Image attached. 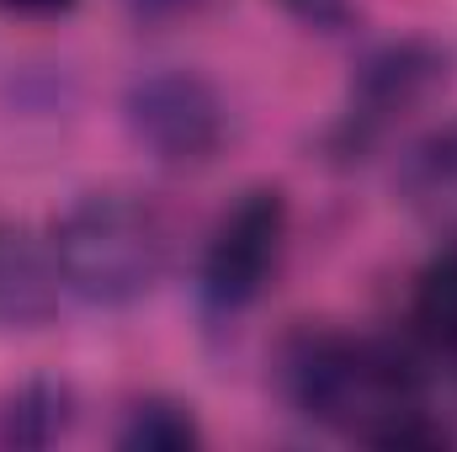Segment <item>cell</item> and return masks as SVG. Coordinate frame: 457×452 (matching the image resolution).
Listing matches in <instances>:
<instances>
[{"label":"cell","mask_w":457,"mask_h":452,"mask_svg":"<svg viewBox=\"0 0 457 452\" xmlns=\"http://www.w3.org/2000/svg\"><path fill=\"white\" fill-rule=\"evenodd\" d=\"M282 394L314 426L378 442L399 415L426 405L420 367L388 340L303 331L282 351Z\"/></svg>","instance_id":"cell-1"},{"label":"cell","mask_w":457,"mask_h":452,"mask_svg":"<svg viewBox=\"0 0 457 452\" xmlns=\"http://www.w3.org/2000/svg\"><path fill=\"white\" fill-rule=\"evenodd\" d=\"M54 266L64 293L91 309H128L154 293L170 266V224L138 192H86L54 224Z\"/></svg>","instance_id":"cell-2"},{"label":"cell","mask_w":457,"mask_h":452,"mask_svg":"<svg viewBox=\"0 0 457 452\" xmlns=\"http://www.w3.org/2000/svg\"><path fill=\"white\" fill-rule=\"evenodd\" d=\"M208 0H128V16L133 21H181V16H197Z\"/></svg>","instance_id":"cell-12"},{"label":"cell","mask_w":457,"mask_h":452,"mask_svg":"<svg viewBox=\"0 0 457 452\" xmlns=\"http://www.w3.org/2000/svg\"><path fill=\"white\" fill-rule=\"evenodd\" d=\"M70 421H75V394H70V383H59V378H32V383H21V389L11 394L0 442H11V448H48V442H59V437L70 431Z\"/></svg>","instance_id":"cell-9"},{"label":"cell","mask_w":457,"mask_h":452,"mask_svg":"<svg viewBox=\"0 0 457 452\" xmlns=\"http://www.w3.org/2000/svg\"><path fill=\"white\" fill-rule=\"evenodd\" d=\"M410 331L431 351L457 356V239L420 266L410 288Z\"/></svg>","instance_id":"cell-8"},{"label":"cell","mask_w":457,"mask_h":452,"mask_svg":"<svg viewBox=\"0 0 457 452\" xmlns=\"http://www.w3.org/2000/svg\"><path fill=\"white\" fill-rule=\"evenodd\" d=\"M399 197L436 229L457 239V122L415 138L399 160Z\"/></svg>","instance_id":"cell-7"},{"label":"cell","mask_w":457,"mask_h":452,"mask_svg":"<svg viewBox=\"0 0 457 452\" xmlns=\"http://www.w3.org/2000/svg\"><path fill=\"white\" fill-rule=\"evenodd\" d=\"M282 11L293 21H303L309 32H341L356 16V0H282Z\"/></svg>","instance_id":"cell-11"},{"label":"cell","mask_w":457,"mask_h":452,"mask_svg":"<svg viewBox=\"0 0 457 452\" xmlns=\"http://www.w3.org/2000/svg\"><path fill=\"white\" fill-rule=\"evenodd\" d=\"M287 245V192L277 187H250L219 213V224L203 245V266H197V293L208 304V314H245Z\"/></svg>","instance_id":"cell-4"},{"label":"cell","mask_w":457,"mask_h":452,"mask_svg":"<svg viewBox=\"0 0 457 452\" xmlns=\"http://www.w3.org/2000/svg\"><path fill=\"white\" fill-rule=\"evenodd\" d=\"M447 70H453V54L442 43H426V38L378 43L351 75V107H345V122H341L345 138L367 144L394 117H410L420 102H431L447 86Z\"/></svg>","instance_id":"cell-5"},{"label":"cell","mask_w":457,"mask_h":452,"mask_svg":"<svg viewBox=\"0 0 457 452\" xmlns=\"http://www.w3.org/2000/svg\"><path fill=\"white\" fill-rule=\"evenodd\" d=\"M122 128L149 160L192 171L224 149L228 107L197 70H149L122 91Z\"/></svg>","instance_id":"cell-3"},{"label":"cell","mask_w":457,"mask_h":452,"mask_svg":"<svg viewBox=\"0 0 457 452\" xmlns=\"http://www.w3.org/2000/svg\"><path fill=\"white\" fill-rule=\"evenodd\" d=\"M59 266L21 224H0V331H37L59 309Z\"/></svg>","instance_id":"cell-6"},{"label":"cell","mask_w":457,"mask_h":452,"mask_svg":"<svg viewBox=\"0 0 457 452\" xmlns=\"http://www.w3.org/2000/svg\"><path fill=\"white\" fill-rule=\"evenodd\" d=\"M117 448L122 452H192V448H203V426H197L192 405L154 394V399H138L122 415Z\"/></svg>","instance_id":"cell-10"},{"label":"cell","mask_w":457,"mask_h":452,"mask_svg":"<svg viewBox=\"0 0 457 452\" xmlns=\"http://www.w3.org/2000/svg\"><path fill=\"white\" fill-rule=\"evenodd\" d=\"M5 11H16V16H64L75 0H0Z\"/></svg>","instance_id":"cell-13"}]
</instances>
